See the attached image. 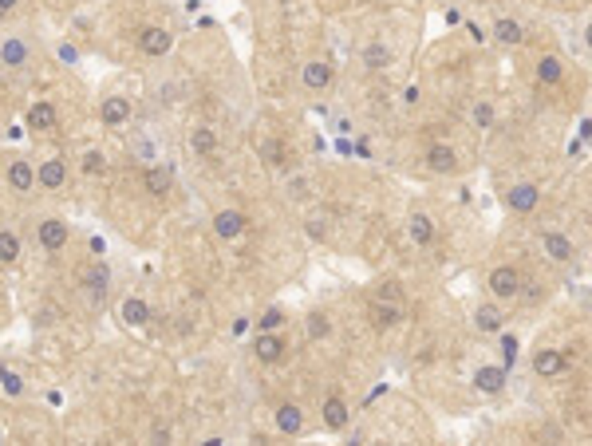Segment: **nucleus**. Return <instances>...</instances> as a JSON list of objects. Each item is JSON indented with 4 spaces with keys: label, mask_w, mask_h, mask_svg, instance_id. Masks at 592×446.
Returning <instances> with one entry per match:
<instances>
[{
    "label": "nucleus",
    "mask_w": 592,
    "mask_h": 446,
    "mask_svg": "<svg viewBox=\"0 0 592 446\" xmlns=\"http://www.w3.org/2000/svg\"><path fill=\"white\" fill-rule=\"evenodd\" d=\"M490 292H494L497 301H513V296L521 292V277L509 265L494 269V273H490Z\"/></svg>",
    "instance_id": "1"
},
{
    "label": "nucleus",
    "mask_w": 592,
    "mask_h": 446,
    "mask_svg": "<svg viewBox=\"0 0 592 446\" xmlns=\"http://www.w3.org/2000/svg\"><path fill=\"white\" fill-rule=\"evenodd\" d=\"M138 44H143V51L146 56H166L170 51V44H174V36H170L166 28H143V36H138Z\"/></svg>",
    "instance_id": "2"
},
{
    "label": "nucleus",
    "mask_w": 592,
    "mask_h": 446,
    "mask_svg": "<svg viewBox=\"0 0 592 446\" xmlns=\"http://www.w3.org/2000/svg\"><path fill=\"white\" fill-rule=\"evenodd\" d=\"M40 245H44V249H63V245H67V225H63L60 217L40 221Z\"/></svg>",
    "instance_id": "3"
},
{
    "label": "nucleus",
    "mask_w": 592,
    "mask_h": 446,
    "mask_svg": "<svg viewBox=\"0 0 592 446\" xmlns=\"http://www.w3.org/2000/svg\"><path fill=\"white\" fill-rule=\"evenodd\" d=\"M214 230H218V237L230 241V237H237V233L245 230V217L237 214V209H221V214L214 217Z\"/></svg>",
    "instance_id": "4"
},
{
    "label": "nucleus",
    "mask_w": 592,
    "mask_h": 446,
    "mask_svg": "<svg viewBox=\"0 0 592 446\" xmlns=\"http://www.w3.org/2000/svg\"><path fill=\"white\" fill-rule=\"evenodd\" d=\"M537 186H513L509 190V209H518V214H529V209H537Z\"/></svg>",
    "instance_id": "5"
},
{
    "label": "nucleus",
    "mask_w": 592,
    "mask_h": 446,
    "mask_svg": "<svg viewBox=\"0 0 592 446\" xmlns=\"http://www.w3.org/2000/svg\"><path fill=\"white\" fill-rule=\"evenodd\" d=\"M40 186H48V190H60L63 186V178H67V166H63L60 158H48V162H44V166H40Z\"/></svg>",
    "instance_id": "6"
},
{
    "label": "nucleus",
    "mask_w": 592,
    "mask_h": 446,
    "mask_svg": "<svg viewBox=\"0 0 592 446\" xmlns=\"http://www.w3.org/2000/svg\"><path fill=\"white\" fill-rule=\"evenodd\" d=\"M426 166L435 170V174H450V170H454V150H450L447 143L431 146V150H426Z\"/></svg>",
    "instance_id": "7"
},
{
    "label": "nucleus",
    "mask_w": 592,
    "mask_h": 446,
    "mask_svg": "<svg viewBox=\"0 0 592 446\" xmlns=\"http://www.w3.org/2000/svg\"><path fill=\"white\" fill-rule=\"evenodd\" d=\"M127 119H131V103L122 95H111L107 103H103V122H107V127H119V122H127Z\"/></svg>",
    "instance_id": "8"
},
{
    "label": "nucleus",
    "mask_w": 592,
    "mask_h": 446,
    "mask_svg": "<svg viewBox=\"0 0 592 446\" xmlns=\"http://www.w3.org/2000/svg\"><path fill=\"white\" fill-rule=\"evenodd\" d=\"M277 427H280L285 434H301V427H304L301 407H296V403H285V407L277 411Z\"/></svg>",
    "instance_id": "9"
},
{
    "label": "nucleus",
    "mask_w": 592,
    "mask_h": 446,
    "mask_svg": "<svg viewBox=\"0 0 592 446\" xmlns=\"http://www.w3.org/2000/svg\"><path fill=\"white\" fill-rule=\"evenodd\" d=\"M474 383L482 387V391H502L506 387V367H478V375H474Z\"/></svg>",
    "instance_id": "10"
},
{
    "label": "nucleus",
    "mask_w": 592,
    "mask_h": 446,
    "mask_svg": "<svg viewBox=\"0 0 592 446\" xmlns=\"http://www.w3.org/2000/svg\"><path fill=\"white\" fill-rule=\"evenodd\" d=\"M324 422L332 427V431H344V427H348V403L332 395V399L324 403Z\"/></svg>",
    "instance_id": "11"
},
{
    "label": "nucleus",
    "mask_w": 592,
    "mask_h": 446,
    "mask_svg": "<svg viewBox=\"0 0 592 446\" xmlns=\"http://www.w3.org/2000/svg\"><path fill=\"white\" fill-rule=\"evenodd\" d=\"M332 83V67L328 63H304V87H312V91H320V87Z\"/></svg>",
    "instance_id": "12"
},
{
    "label": "nucleus",
    "mask_w": 592,
    "mask_h": 446,
    "mask_svg": "<svg viewBox=\"0 0 592 446\" xmlns=\"http://www.w3.org/2000/svg\"><path fill=\"white\" fill-rule=\"evenodd\" d=\"M533 367H537V375H557L561 367H565V356H561L557 348H545V351H537Z\"/></svg>",
    "instance_id": "13"
},
{
    "label": "nucleus",
    "mask_w": 592,
    "mask_h": 446,
    "mask_svg": "<svg viewBox=\"0 0 592 446\" xmlns=\"http://www.w3.org/2000/svg\"><path fill=\"white\" fill-rule=\"evenodd\" d=\"M32 182H36V170L28 166V162H13L8 166V186L13 190H32Z\"/></svg>",
    "instance_id": "14"
},
{
    "label": "nucleus",
    "mask_w": 592,
    "mask_h": 446,
    "mask_svg": "<svg viewBox=\"0 0 592 446\" xmlns=\"http://www.w3.org/2000/svg\"><path fill=\"white\" fill-rule=\"evenodd\" d=\"M545 253L553 257V261H568L573 257V241L561 237V233H545Z\"/></svg>",
    "instance_id": "15"
},
{
    "label": "nucleus",
    "mask_w": 592,
    "mask_h": 446,
    "mask_svg": "<svg viewBox=\"0 0 592 446\" xmlns=\"http://www.w3.org/2000/svg\"><path fill=\"white\" fill-rule=\"evenodd\" d=\"M28 122H32L36 131H51V127H56V107H51V103H36V107L28 111Z\"/></svg>",
    "instance_id": "16"
},
{
    "label": "nucleus",
    "mask_w": 592,
    "mask_h": 446,
    "mask_svg": "<svg viewBox=\"0 0 592 446\" xmlns=\"http://www.w3.org/2000/svg\"><path fill=\"white\" fill-rule=\"evenodd\" d=\"M257 356L265 363H277L280 356H285V340H277V336H261L257 340Z\"/></svg>",
    "instance_id": "17"
},
{
    "label": "nucleus",
    "mask_w": 592,
    "mask_h": 446,
    "mask_svg": "<svg viewBox=\"0 0 592 446\" xmlns=\"http://www.w3.org/2000/svg\"><path fill=\"white\" fill-rule=\"evenodd\" d=\"M0 56H4V63H8V67H24V63H28V48L20 44V40H4Z\"/></svg>",
    "instance_id": "18"
},
{
    "label": "nucleus",
    "mask_w": 592,
    "mask_h": 446,
    "mask_svg": "<svg viewBox=\"0 0 592 446\" xmlns=\"http://www.w3.org/2000/svg\"><path fill=\"white\" fill-rule=\"evenodd\" d=\"M146 190L162 198V193L170 190V170L166 166H150V170H146Z\"/></svg>",
    "instance_id": "19"
},
{
    "label": "nucleus",
    "mask_w": 592,
    "mask_h": 446,
    "mask_svg": "<svg viewBox=\"0 0 592 446\" xmlns=\"http://www.w3.org/2000/svg\"><path fill=\"white\" fill-rule=\"evenodd\" d=\"M411 237H415L419 245H426L431 237H435V221H431L426 214H415V217H411Z\"/></svg>",
    "instance_id": "20"
},
{
    "label": "nucleus",
    "mask_w": 592,
    "mask_h": 446,
    "mask_svg": "<svg viewBox=\"0 0 592 446\" xmlns=\"http://www.w3.org/2000/svg\"><path fill=\"white\" fill-rule=\"evenodd\" d=\"M122 320H127V324H146V320H150V308H146V301H127L122 304Z\"/></svg>",
    "instance_id": "21"
},
{
    "label": "nucleus",
    "mask_w": 592,
    "mask_h": 446,
    "mask_svg": "<svg viewBox=\"0 0 592 446\" xmlns=\"http://www.w3.org/2000/svg\"><path fill=\"white\" fill-rule=\"evenodd\" d=\"M190 146L198 150V154H209V150L218 146V134L209 131V127H198V131L190 134Z\"/></svg>",
    "instance_id": "22"
},
{
    "label": "nucleus",
    "mask_w": 592,
    "mask_h": 446,
    "mask_svg": "<svg viewBox=\"0 0 592 446\" xmlns=\"http://www.w3.org/2000/svg\"><path fill=\"white\" fill-rule=\"evenodd\" d=\"M16 257H20V237L16 233H0V261L13 265Z\"/></svg>",
    "instance_id": "23"
},
{
    "label": "nucleus",
    "mask_w": 592,
    "mask_h": 446,
    "mask_svg": "<svg viewBox=\"0 0 592 446\" xmlns=\"http://www.w3.org/2000/svg\"><path fill=\"white\" fill-rule=\"evenodd\" d=\"M478 328H482V332H497V328H502V308H494V304L478 308Z\"/></svg>",
    "instance_id": "24"
},
{
    "label": "nucleus",
    "mask_w": 592,
    "mask_h": 446,
    "mask_svg": "<svg viewBox=\"0 0 592 446\" xmlns=\"http://www.w3.org/2000/svg\"><path fill=\"white\" fill-rule=\"evenodd\" d=\"M494 36L502 40V44H518V40H521V24H518V20H497Z\"/></svg>",
    "instance_id": "25"
},
{
    "label": "nucleus",
    "mask_w": 592,
    "mask_h": 446,
    "mask_svg": "<svg viewBox=\"0 0 592 446\" xmlns=\"http://www.w3.org/2000/svg\"><path fill=\"white\" fill-rule=\"evenodd\" d=\"M363 63H367V67H375V72H379V67H387V63H391V51H387L383 44H371V48L363 51Z\"/></svg>",
    "instance_id": "26"
},
{
    "label": "nucleus",
    "mask_w": 592,
    "mask_h": 446,
    "mask_svg": "<svg viewBox=\"0 0 592 446\" xmlns=\"http://www.w3.org/2000/svg\"><path fill=\"white\" fill-rule=\"evenodd\" d=\"M537 79H541V83H557V79H561V60L545 56V60L537 63Z\"/></svg>",
    "instance_id": "27"
},
{
    "label": "nucleus",
    "mask_w": 592,
    "mask_h": 446,
    "mask_svg": "<svg viewBox=\"0 0 592 446\" xmlns=\"http://www.w3.org/2000/svg\"><path fill=\"white\" fill-rule=\"evenodd\" d=\"M371 316H375V324L379 328H391L395 320H399V308H395V304H371Z\"/></svg>",
    "instance_id": "28"
},
{
    "label": "nucleus",
    "mask_w": 592,
    "mask_h": 446,
    "mask_svg": "<svg viewBox=\"0 0 592 446\" xmlns=\"http://www.w3.org/2000/svg\"><path fill=\"white\" fill-rule=\"evenodd\" d=\"M261 158H269L273 166H280V162H285V143H277V138H265V143H261Z\"/></svg>",
    "instance_id": "29"
},
{
    "label": "nucleus",
    "mask_w": 592,
    "mask_h": 446,
    "mask_svg": "<svg viewBox=\"0 0 592 446\" xmlns=\"http://www.w3.org/2000/svg\"><path fill=\"white\" fill-rule=\"evenodd\" d=\"M0 387H4V395H20V391H24L20 375H16V372H4V367H0Z\"/></svg>",
    "instance_id": "30"
},
{
    "label": "nucleus",
    "mask_w": 592,
    "mask_h": 446,
    "mask_svg": "<svg viewBox=\"0 0 592 446\" xmlns=\"http://www.w3.org/2000/svg\"><path fill=\"white\" fill-rule=\"evenodd\" d=\"M83 170H87V174H103V170H107V162H103V154H99V150H87V154H83Z\"/></svg>",
    "instance_id": "31"
},
{
    "label": "nucleus",
    "mask_w": 592,
    "mask_h": 446,
    "mask_svg": "<svg viewBox=\"0 0 592 446\" xmlns=\"http://www.w3.org/2000/svg\"><path fill=\"white\" fill-rule=\"evenodd\" d=\"M285 324V312L280 308H269L265 316H261V332H273V328H280Z\"/></svg>",
    "instance_id": "32"
},
{
    "label": "nucleus",
    "mask_w": 592,
    "mask_h": 446,
    "mask_svg": "<svg viewBox=\"0 0 592 446\" xmlns=\"http://www.w3.org/2000/svg\"><path fill=\"white\" fill-rule=\"evenodd\" d=\"M87 285H91L95 292H107V269H103V265L91 269V273H87Z\"/></svg>",
    "instance_id": "33"
},
{
    "label": "nucleus",
    "mask_w": 592,
    "mask_h": 446,
    "mask_svg": "<svg viewBox=\"0 0 592 446\" xmlns=\"http://www.w3.org/2000/svg\"><path fill=\"white\" fill-rule=\"evenodd\" d=\"M502 360H506V367H513V360H518V340L513 336H502Z\"/></svg>",
    "instance_id": "34"
},
{
    "label": "nucleus",
    "mask_w": 592,
    "mask_h": 446,
    "mask_svg": "<svg viewBox=\"0 0 592 446\" xmlns=\"http://www.w3.org/2000/svg\"><path fill=\"white\" fill-rule=\"evenodd\" d=\"M308 336H328V320H324V316H312V320H308Z\"/></svg>",
    "instance_id": "35"
},
{
    "label": "nucleus",
    "mask_w": 592,
    "mask_h": 446,
    "mask_svg": "<svg viewBox=\"0 0 592 446\" xmlns=\"http://www.w3.org/2000/svg\"><path fill=\"white\" fill-rule=\"evenodd\" d=\"M474 122H478V127H490V122H494V111L486 107V103L482 107H474Z\"/></svg>",
    "instance_id": "36"
},
{
    "label": "nucleus",
    "mask_w": 592,
    "mask_h": 446,
    "mask_svg": "<svg viewBox=\"0 0 592 446\" xmlns=\"http://www.w3.org/2000/svg\"><path fill=\"white\" fill-rule=\"evenodd\" d=\"M75 56H79V51H75V48H72V44H63V48H60V60H67V63H75Z\"/></svg>",
    "instance_id": "37"
},
{
    "label": "nucleus",
    "mask_w": 592,
    "mask_h": 446,
    "mask_svg": "<svg viewBox=\"0 0 592 446\" xmlns=\"http://www.w3.org/2000/svg\"><path fill=\"white\" fill-rule=\"evenodd\" d=\"M16 0H0V8H4V13H8V8H13Z\"/></svg>",
    "instance_id": "38"
},
{
    "label": "nucleus",
    "mask_w": 592,
    "mask_h": 446,
    "mask_svg": "<svg viewBox=\"0 0 592 446\" xmlns=\"http://www.w3.org/2000/svg\"><path fill=\"white\" fill-rule=\"evenodd\" d=\"M0 438H4V434H0Z\"/></svg>",
    "instance_id": "39"
}]
</instances>
